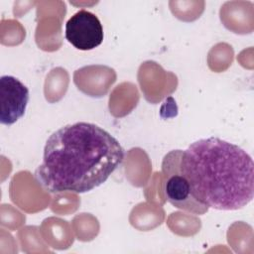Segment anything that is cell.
I'll return each instance as SVG.
<instances>
[{
  "label": "cell",
  "mask_w": 254,
  "mask_h": 254,
  "mask_svg": "<svg viewBox=\"0 0 254 254\" xmlns=\"http://www.w3.org/2000/svg\"><path fill=\"white\" fill-rule=\"evenodd\" d=\"M125 157L119 141L89 122L65 125L47 140L35 179L49 192L89 191L107 181Z\"/></svg>",
  "instance_id": "obj_1"
},
{
  "label": "cell",
  "mask_w": 254,
  "mask_h": 254,
  "mask_svg": "<svg viewBox=\"0 0 254 254\" xmlns=\"http://www.w3.org/2000/svg\"><path fill=\"white\" fill-rule=\"evenodd\" d=\"M181 173L191 193L208 208L236 210L254 195V163L239 146L217 137L199 139L183 151Z\"/></svg>",
  "instance_id": "obj_2"
},
{
  "label": "cell",
  "mask_w": 254,
  "mask_h": 254,
  "mask_svg": "<svg viewBox=\"0 0 254 254\" xmlns=\"http://www.w3.org/2000/svg\"><path fill=\"white\" fill-rule=\"evenodd\" d=\"M183 150H173L165 155L162 162L164 192L166 199L175 207L194 214H204L208 207L193 196L190 184L181 173L180 161Z\"/></svg>",
  "instance_id": "obj_3"
},
{
  "label": "cell",
  "mask_w": 254,
  "mask_h": 254,
  "mask_svg": "<svg viewBox=\"0 0 254 254\" xmlns=\"http://www.w3.org/2000/svg\"><path fill=\"white\" fill-rule=\"evenodd\" d=\"M103 37L100 20L85 9L74 13L65 24V39L77 50H93L101 45Z\"/></svg>",
  "instance_id": "obj_4"
},
{
  "label": "cell",
  "mask_w": 254,
  "mask_h": 254,
  "mask_svg": "<svg viewBox=\"0 0 254 254\" xmlns=\"http://www.w3.org/2000/svg\"><path fill=\"white\" fill-rule=\"evenodd\" d=\"M29 102V89L12 75L0 77V123L12 125L24 114Z\"/></svg>",
  "instance_id": "obj_5"
}]
</instances>
